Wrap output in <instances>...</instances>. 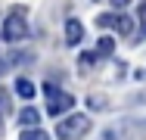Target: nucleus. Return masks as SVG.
I'll return each instance as SVG.
<instances>
[{"mask_svg": "<svg viewBox=\"0 0 146 140\" xmlns=\"http://www.w3.org/2000/svg\"><path fill=\"white\" fill-rule=\"evenodd\" d=\"M6 109H9V93L0 87V121H3V115H6Z\"/></svg>", "mask_w": 146, "mask_h": 140, "instance_id": "obj_11", "label": "nucleus"}, {"mask_svg": "<svg viewBox=\"0 0 146 140\" xmlns=\"http://www.w3.org/2000/svg\"><path fill=\"white\" fill-rule=\"evenodd\" d=\"M75 109V97L72 93H50V103H47V112L50 115H65V112Z\"/></svg>", "mask_w": 146, "mask_h": 140, "instance_id": "obj_3", "label": "nucleus"}, {"mask_svg": "<svg viewBox=\"0 0 146 140\" xmlns=\"http://www.w3.org/2000/svg\"><path fill=\"white\" fill-rule=\"evenodd\" d=\"M81 37H84V25L78 22V19H68L65 22V44H81Z\"/></svg>", "mask_w": 146, "mask_h": 140, "instance_id": "obj_4", "label": "nucleus"}, {"mask_svg": "<svg viewBox=\"0 0 146 140\" xmlns=\"http://www.w3.org/2000/svg\"><path fill=\"white\" fill-rule=\"evenodd\" d=\"M3 37H6L9 44H19V41L28 37V22H25V9H22V6H16V9L6 16V22H3Z\"/></svg>", "mask_w": 146, "mask_h": 140, "instance_id": "obj_2", "label": "nucleus"}, {"mask_svg": "<svg viewBox=\"0 0 146 140\" xmlns=\"http://www.w3.org/2000/svg\"><path fill=\"white\" fill-rule=\"evenodd\" d=\"M137 19L143 22V31H146V0H143V3H140V9H137Z\"/></svg>", "mask_w": 146, "mask_h": 140, "instance_id": "obj_12", "label": "nucleus"}, {"mask_svg": "<svg viewBox=\"0 0 146 140\" xmlns=\"http://www.w3.org/2000/svg\"><path fill=\"white\" fill-rule=\"evenodd\" d=\"M19 140H50V134L40 131V128H25V131L19 134Z\"/></svg>", "mask_w": 146, "mask_h": 140, "instance_id": "obj_8", "label": "nucleus"}, {"mask_svg": "<svg viewBox=\"0 0 146 140\" xmlns=\"http://www.w3.org/2000/svg\"><path fill=\"white\" fill-rule=\"evenodd\" d=\"M16 93H19L22 100H31V97L37 93V87H34L28 78H19V81H16Z\"/></svg>", "mask_w": 146, "mask_h": 140, "instance_id": "obj_6", "label": "nucleus"}, {"mask_svg": "<svg viewBox=\"0 0 146 140\" xmlns=\"http://www.w3.org/2000/svg\"><path fill=\"white\" fill-rule=\"evenodd\" d=\"M93 62H96V53H81L78 56V65H81V69H90Z\"/></svg>", "mask_w": 146, "mask_h": 140, "instance_id": "obj_10", "label": "nucleus"}, {"mask_svg": "<svg viewBox=\"0 0 146 140\" xmlns=\"http://www.w3.org/2000/svg\"><path fill=\"white\" fill-rule=\"evenodd\" d=\"M3 72H6V62H3V59H0V75H3Z\"/></svg>", "mask_w": 146, "mask_h": 140, "instance_id": "obj_13", "label": "nucleus"}, {"mask_svg": "<svg viewBox=\"0 0 146 140\" xmlns=\"http://www.w3.org/2000/svg\"><path fill=\"white\" fill-rule=\"evenodd\" d=\"M112 28H115L118 34H131L134 31V19L124 16V13H112Z\"/></svg>", "mask_w": 146, "mask_h": 140, "instance_id": "obj_5", "label": "nucleus"}, {"mask_svg": "<svg viewBox=\"0 0 146 140\" xmlns=\"http://www.w3.org/2000/svg\"><path fill=\"white\" fill-rule=\"evenodd\" d=\"M87 131H90V118L84 112H72V115H65V118L56 121V137L59 140H81Z\"/></svg>", "mask_w": 146, "mask_h": 140, "instance_id": "obj_1", "label": "nucleus"}, {"mask_svg": "<svg viewBox=\"0 0 146 140\" xmlns=\"http://www.w3.org/2000/svg\"><path fill=\"white\" fill-rule=\"evenodd\" d=\"M19 121L25 125V128H37V121H40V115H37V109H22V115H19Z\"/></svg>", "mask_w": 146, "mask_h": 140, "instance_id": "obj_7", "label": "nucleus"}, {"mask_svg": "<svg viewBox=\"0 0 146 140\" xmlns=\"http://www.w3.org/2000/svg\"><path fill=\"white\" fill-rule=\"evenodd\" d=\"M112 3H115V6H124V3H127V0H112Z\"/></svg>", "mask_w": 146, "mask_h": 140, "instance_id": "obj_14", "label": "nucleus"}, {"mask_svg": "<svg viewBox=\"0 0 146 140\" xmlns=\"http://www.w3.org/2000/svg\"><path fill=\"white\" fill-rule=\"evenodd\" d=\"M96 53L100 56H112L115 53V41H112V37H100V41H96Z\"/></svg>", "mask_w": 146, "mask_h": 140, "instance_id": "obj_9", "label": "nucleus"}]
</instances>
